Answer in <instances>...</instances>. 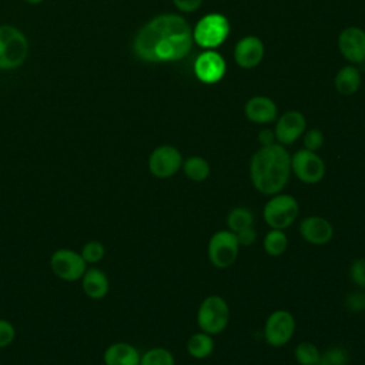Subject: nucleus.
<instances>
[{"label":"nucleus","mask_w":365,"mask_h":365,"mask_svg":"<svg viewBox=\"0 0 365 365\" xmlns=\"http://www.w3.org/2000/svg\"><path fill=\"white\" fill-rule=\"evenodd\" d=\"M264 57V44L255 36L241 38L234 48V58L242 68H252Z\"/></svg>","instance_id":"16"},{"label":"nucleus","mask_w":365,"mask_h":365,"mask_svg":"<svg viewBox=\"0 0 365 365\" xmlns=\"http://www.w3.org/2000/svg\"><path fill=\"white\" fill-rule=\"evenodd\" d=\"M141 354L128 342H114L103 354L104 365H140Z\"/></svg>","instance_id":"18"},{"label":"nucleus","mask_w":365,"mask_h":365,"mask_svg":"<svg viewBox=\"0 0 365 365\" xmlns=\"http://www.w3.org/2000/svg\"><path fill=\"white\" fill-rule=\"evenodd\" d=\"M319 356H321L319 349L317 348L315 344L309 341L299 342L294 348V358L298 365H317L319 361Z\"/></svg>","instance_id":"25"},{"label":"nucleus","mask_w":365,"mask_h":365,"mask_svg":"<svg viewBox=\"0 0 365 365\" xmlns=\"http://www.w3.org/2000/svg\"><path fill=\"white\" fill-rule=\"evenodd\" d=\"M140 365H175V359L171 351L163 346H154L141 355Z\"/></svg>","instance_id":"26"},{"label":"nucleus","mask_w":365,"mask_h":365,"mask_svg":"<svg viewBox=\"0 0 365 365\" xmlns=\"http://www.w3.org/2000/svg\"><path fill=\"white\" fill-rule=\"evenodd\" d=\"M349 278L358 288H365V258H356L351 262Z\"/></svg>","instance_id":"29"},{"label":"nucleus","mask_w":365,"mask_h":365,"mask_svg":"<svg viewBox=\"0 0 365 365\" xmlns=\"http://www.w3.org/2000/svg\"><path fill=\"white\" fill-rule=\"evenodd\" d=\"M201 1L202 0H173L174 6L184 13L195 11L201 6Z\"/></svg>","instance_id":"34"},{"label":"nucleus","mask_w":365,"mask_h":365,"mask_svg":"<svg viewBox=\"0 0 365 365\" xmlns=\"http://www.w3.org/2000/svg\"><path fill=\"white\" fill-rule=\"evenodd\" d=\"M298 214L299 204L297 198L285 192L269 195V200L262 207V218L269 228L287 230L295 222Z\"/></svg>","instance_id":"3"},{"label":"nucleus","mask_w":365,"mask_h":365,"mask_svg":"<svg viewBox=\"0 0 365 365\" xmlns=\"http://www.w3.org/2000/svg\"><path fill=\"white\" fill-rule=\"evenodd\" d=\"M16 336V329L11 322L6 319H0V348L9 346Z\"/></svg>","instance_id":"32"},{"label":"nucleus","mask_w":365,"mask_h":365,"mask_svg":"<svg viewBox=\"0 0 365 365\" xmlns=\"http://www.w3.org/2000/svg\"><path fill=\"white\" fill-rule=\"evenodd\" d=\"M26 36L13 26H0V68H17L27 56Z\"/></svg>","instance_id":"5"},{"label":"nucleus","mask_w":365,"mask_h":365,"mask_svg":"<svg viewBox=\"0 0 365 365\" xmlns=\"http://www.w3.org/2000/svg\"><path fill=\"white\" fill-rule=\"evenodd\" d=\"M214 339L212 335L198 331L192 334L187 341V352L194 359H205L214 351Z\"/></svg>","instance_id":"21"},{"label":"nucleus","mask_w":365,"mask_h":365,"mask_svg":"<svg viewBox=\"0 0 365 365\" xmlns=\"http://www.w3.org/2000/svg\"><path fill=\"white\" fill-rule=\"evenodd\" d=\"M345 308L351 312H362L365 309V294L362 291H352L345 297Z\"/></svg>","instance_id":"31"},{"label":"nucleus","mask_w":365,"mask_h":365,"mask_svg":"<svg viewBox=\"0 0 365 365\" xmlns=\"http://www.w3.org/2000/svg\"><path fill=\"white\" fill-rule=\"evenodd\" d=\"M291 173L301 182L312 185L322 181L327 173V167L317 151L301 148L291 155Z\"/></svg>","instance_id":"8"},{"label":"nucleus","mask_w":365,"mask_h":365,"mask_svg":"<svg viewBox=\"0 0 365 365\" xmlns=\"http://www.w3.org/2000/svg\"><path fill=\"white\" fill-rule=\"evenodd\" d=\"M254 212L248 207H234L227 214V227L232 232H238L247 227L254 225Z\"/></svg>","instance_id":"24"},{"label":"nucleus","mask_w":365,"mask_h":365,"mask_svg":"<svg viewBox=\"0 0 365 365\" xmlns=\"http://www.w3.org/2000/svg\"><path fill=\"white\" fill-rule=\"evenodd\" d=\"M182 173L184 175L195 182L205 181L211 174V167L208 161L200 155H191L185 160H182Z\"/></svg>","instance_id":"22"},{"label":"nucleus","mask_w":365,"mask_h":365,"mask_svg":"<svg viewBox=\"0 0 365 365\" xmlns=\"http://www.w3.org/2000/svg\"><path fill=\"white\" fill-rule=\"evenodd\" d=\"M262 248L269 257H279L288 248V237L284 230L271 228L262 238Z\"/></svg>","instance_id":"23"},{"label":"nucleus","mask_w":365,"mask_h":365,"mask_svg":"<svg viewBox=\"0 0 365 365\" xmlns=\"http://www.w3.org/2000/svg\"><path fill=\"white\" fill-rule=\"evenodd\" d=\"M235 235H237L240 247L241 245L242 247H251L257 241V230L254 228V225L247 227V228L235 232Z\"/></svg>","instance_id":"33"},{"label":"nucleus","mask_w":365,"mask_h":365,"mask_svg":"<svg viewBox=\"0 0 365 365\" xmlns=\"http://www.w3.org/2000/svg\"><path fill=\"white\" fill-rule=\"evenodd\" d=\"M190 24L178 14H161L150 20L134 38V53L144 61H177L192 47Z\"/></svg>","instance_id":"1"},{"label":"nucleus","mask_w":365,"mask_h":365,"mask_svg":"<svg viewBox=\"0 0 365 365\" xmlns=\"http://www.w3.org/2000/svg\"><path fill=\"white\" fill-rule=\"evenodd\" d=\"M230 33L228 20L218 13L204 16L192 31L194 41L204 48H215L225 41Z\"/></svg>","instance_id":"7"},{"label":"nucleus","mask_w":365,"mask_h":365,"mask_svg":"<svg viewBox=\"0 0 365 365\" xmlns=\"http://www.w3.org/2000/svg\"><path fill=\"white\" fill-rule=\"evenodd\" d=\"M50 267L54 275L60 279L74 282L81 279L84 275L87 262L83 259L80 252L68 248H60L51 254Z\"/></svg>","instance_id":"10"},{"label":"nucleus","mask_w":365,"mask_h":365,"mask_svg":"<svg viewBox=\"0 0 365 365\" xmlns=\"http://www.w3.org/2000/svg\"><path fill=\"white\" fill-rule=\"evenodd\" d=\"M230 322L228 302L220 295L205 297L197 309V325L200 331L210 335L221 334Z\"/></svg>","instance_id":"4"},{"label":"nucleus","mask_w":365,"mask_h":365,"mask_svg":"<svg viewBox=\"0 0 365 365\" xmlns=\"http://www.w3.org/2000/svg\"><path fill=\"white\" fill-rule=\"evenodd\" d=\"M335 88L339 94L351 96L361 87V73L354 66L342 67L335 76Z\"/></svg>","instance_id":"20"},{"label":"nucleus","mask_w":365,"mask_h":365,"mask_svg":"<svg viewBox=\"0 0 365 365\" xmlns=\"http://www.w3.org/2000/svg\"><path fill=\"white\" fill-rule=\"evenodd\" d=\"M324 144V134L318 128H311L304 134V148L318 151Z\"/></svg>","instance_id":"30"},{"label":"nucleus","mask_w":365,"mask_h":365,"mask_svg":"<svg viewBox=\"0 0 365 365\" xmlns=\"http://www.w3.org/2000/svg\"><path fill=\"white\" fill-rule=\"evenodd\" d=\"M238 252L240 244L231 230H218L208 240L207 257L215 268H230L237 261Z\"/></svg>","instance_id":"6"},{"label":"nucleus","mask_w":365,"mask_h":365,"mask_svg":"<svg viewBox=\"0 0 365 365\" xmlns=\"http://www.w3.org/2000/svg\"><path fill=\"white\" fill-rule=\"evenodd\" d=\"M258 141L261 145H271L274 144L277 140H275V133L274 130H269V128H262L259 133H258Z\"/></svg>","instance_id":"35"},{"label":"nucleus","mask_w":365,"mask_h":365,"mask_svg":"<svg viewBox=\"0 0 365 365\" xmlns=\"http://www.w3.org/2000/svg\"><path fill=\"white\" fill-rule=\"evenodd\" d=\"M194 71L198 80L207 84L220 81L225 74V60L215 51H204L194 63Z\"/></svg>","instance_id":"14"},{"label":"nucleus","mask_w":365,"mask_h":365,"mask_svg":"<svg viewBox=\"0 0 365 365\" xmlns=\"http://www.w3.org/2000/svg\"><path fill=\"white\" fill-rule=\"evenodd\" d=\"M80 254L87 264H97L104 258L106 248L100 241H88L83 245Z\"/></svg>","instance_id":"28"},{"label":"nucleus","mask_w":365,"mask_h":365,"mask_svg":"<svg viewBox=\"0 0 365 365\" xmlns=\"http://www.w3.org/2000/svg\"><path fill=\"white\" fill-rule=\"evenodd\" d=\"M84 294L91 299H101L108 294L110 282L107 275L98 268H87L81 277Z\"/></svg>","instance_id":"19"},{"label":"nucleus","mask_w":365,"mask_h":365,"mask_svg":"<svg viewBox=\"0 0 365 365\" xmlns=\"http://www.w3.org/2000/svg\"><path fill=\"white\" fill-rule=\"evenodd\" d=\"M289 175L291 154L278 143L261 145V148H258L250 160L251 184L264 195L282 192L288 184Z\"/></svg>","instance_id":"2"},{"label":"nucleus","mask_w":365,"mask_h":365,"mask_svg":"<svg viewBox=\"0 0 365 365\" xmlns=\"http://www.w3.org/2000/svg\"><path fill=\"white\" fill-rule=\"evenodd\" d=\"M349 364V354L346 348L341 345H334L325 349L317 365H348Z\"/></svg>","instance_id":"27"},{"label":"nucleus","mask_w":365,"mask_h":365,"mask_svg":"<svg viewBox=\"0 0 365 365\" xmlns=\"http://www.w3.org/2000/svg\"><path fill=\"white\" fill-rule=\"evenodd\" d=\"M182 165V155L174 145H160L148 157L150 173L160 180L175 175Z\"/></svg>","instance_id":"11"},{"label":"nucleus","mask_w":365,"mask_h":365,"mask_svg":"<svg viewBox=\"0 0 365 365\" xmlns=\"http://www.w3.org/2000/svg\"><path fill=\"white\" fill-rule=\"evenodd\" d=\"M295 332V318L288 309L272 311L264 324V339L272 348L287 345Z\"/></svg>","instance_id":"9"},{"label":"nucleus","mask_w":365,"mask_h":365,"mask_svg":"<svg viewBox=\"0 0 365 365\" xmlns=\"http://www.w3.org/2000/svg\"><path fill=\"white\" fill-rule=\"evenodd\" d=\"M27 3H30V4H38V3H41L43 0H26Z\"/></svg>","instance_id":"36"},{"label":"nucleus","mask_w":365,"mask_h":365,"mask_svg":"<svg viewBox=\"0 0 365 365\" xmlns=\"http://www.w3.org/2000/svg\"><path fill=\"white\" fill-rule=\"evenodd\" d=\"M338 46L342 56L351 63L365 61V31L359 27L345 29L338 38Z\"/></svg>","instance_id":"15"},{"label":"nucleus","mask_w":365,"mask_h":365,"mask_svg":"<svg viewBox=\"0 0 365 365\" xmlns=\"http://www.w3.org/2000/svg\"><path fill=\"white\" fill-rule=\"evenodd\" d=\"M299 235L312 245H325L334 237V225L324 217L308 215L299 221Z\"/></svg>","instance_id":"12"},{"label":"nucleus","mask_w":365,"mask_h":365,"mask_svg":"<svg viewBox=\"0 0 365 365\" xmlns=\"http://www.w3.org/2000/svg\"><path fill=\"white\" fill-rule=\"evenodd\" d=\"M245 117L257 124H267L277 118V106L268 97H252L245 103Z\"/></svg>","instance_id":"17"},{"label":"nucleus","mask_w":365,"mask_h":365,"mask_svg":"<svg viewBox=\"0 0 365 365\" xmlns=\"http://www.w3.org/2000/svg\"><path fill=\"white\" fill-rule=\"evenodd\" d=\"M307 127V120L302 113L299 111H287L284 113L274 128L275 133V140L281 145H289L294 144L305 131Z\"/></svg>","instance_id":"13"}]
</instances>
